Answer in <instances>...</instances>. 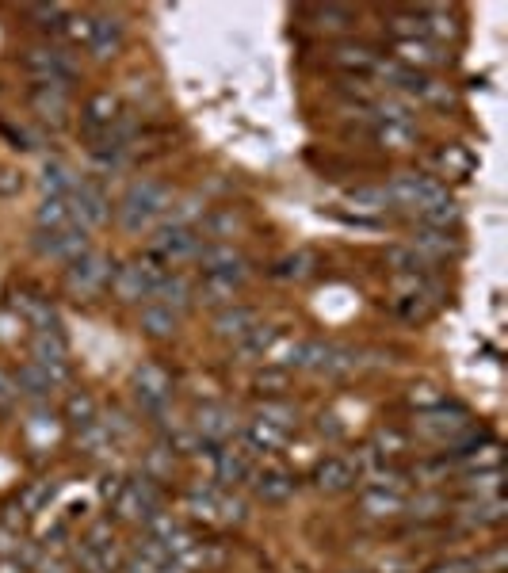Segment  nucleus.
I'll use <instances>...</instances> for the list:
<instances>
[{"instance_id":"51","label":"nucleus","mask_w":508,"mask_h":573,"mask_svg":"<svg viewBox=\"0 0 508 573\" xmlns=\"http://www.w3.org/2000/svg\"><path fill=\"white\" fill-rule=\"evenodd\" d=\"M12 394H16V386H12V382H8V379H4V375H0V405L12 402Z\"/></svg>"},{"instance_id":"30","label":"nucleus","mask_w":508,"mask_h":573,"mask_svg":"<svg viewBox=\"0 0 508 573\" xmlns=\"http://www.w3.org/2000/svg\"><path fill=\"white\" fill-rule=\"evenodd\" d=\"M382 77L390 81L394 88H405V92H432V81L424 77V73H417V69H409V65H398V62H390V65H375Z\"/></svg>"},{"instance_id":"6","label":"nucleus","mask_w":508,"mask_h":573,"mask_svg":"<svg viewBox=\"0 0 508 573\" xmlns=\"http://www.w3.org/2000/svg\"><path fill=\"white\" fill-rule=\"evenodd\" d=\"M199 268H203V276H218V279H230L233 287H241L245 283V256L233 249L230 241H211V245H199Z\"/></svg>"},{"instance_id":"34","label":"nucleus","mask_w":508,"mask_h":573,"mask_svg":"<svg viewBox=\"0 0 508 573\" xmlns=\"http://www.w3.org/2000/svg\"><path fill=\"white\" fill-rule=\"evenodd\" d=\"M356 363H360V356H356V348H344V344H329L325 348V360H321V375H348V371H356Z\"/></svg>"},{"instance_id":"53","label":"nucleus","mask_w":508,"mask_h":573,"mask_svg":"<svg viewBox=\"0 0 508 573\" xmlns=\"http://www.w3.org/2000/svg\"><path fill=\"white\" fill-rule=\"evenodd\" d=\"M35 570H39V573H65V566H62V562H39Z\"/></svg>"},{"instance_id":"52","label":"nucleus","mask_w":508,"mask_h":573,"mask_svg":"<svg viewBox=\"0 0 508 573\" xmlns=\"http://www.w3.org/2000/svg\"><path fill=\"white\" fill-rule=\"evenodd\" d=\"M283 379H287V375H260L256 386H283Z\"/></svg>"},{"instance_id":"37","label":"nucleus","mask_w":508,"mask_h":573,"mask_svg":"<svg viewBox=\"0 0 508 573\" xmlns=\"http://www.w3.org/2000/svg\"><path fill=\"white\" fill-rule=\"evenodd\" d=\"M233 295H237V287H233L230 279L203 276V287H199V298H203L207 306H218V310H226V306H233Z\"/></svg>"},{"instance_id":"48","label":"nucleus","mask_w":508,"mask_h":573,"mask_svg":"<svg viewBox=\"0 0 508 573\" xmlns=\"http://www.w3.org/2000/svg\"><path fill=\"white\" fill-rule=\"evenodd\" d=\"M318 20L321 27H329V31H344V27H352V12L348 8H318Z\"/></svg>"},{"instance_id":"35","label":"nucleus","mask_w":508,"mask_h":573,"mask_svg":"<svg viewBox=\"0 0 508 573\" xmlns=\"http://www.w3.org/2000/svg\"><path fill=\"white\" fill-rule=\"evenodd\" d=\"M272 344H276V329H272V325H256L253 333H245V337L237 340V352H241L245 360H260Z\"/></svg>"},{"instance_id":"50","label":"nucleus","mask_w":508,"mask_h":573,"mask_svg":"<svg viewBox=\"0 0 508 573\" xmlns=\"http://www.w3.org/2000/svg\"><path fill=\"white\" fill-rule=\"evenodd\" d=\"M20 188H23L20 172L0 169V199H12V195H20Z\"/></svg>"},{"instance_id":"27","label":"nucleus","mask_w":508,"mask_h":573,"mask_svg":"<svg viewBox=\"0 0 508 573\" xmlns=\"http://www.w3.org/2000/svg\"><path fill=\"white\" fill-rule=\"evenodd\" d=\"M360 505L367 516H398V512L405 509V501H402V493H394V489H375V486H367L363 489V497H360Z\"/></svg>"},{"instance_id":"25","label":"nucleus","mask_w":508,"mask_h":573,"mask_svg":"<svg viewBox=\"0 0 508 573\" xmlns=\"http://www.w3.org/2000/svg\"><path fill=\"white\" fill-rule=\"evenodd\" d=\"M149 302H157V306H165V310H172V314H180V310H188L191 302V287L184 276H176V272H169L165 276V283L153 291V298Z\"/></svg>"},{"instance_id":"18","label":"nucleus","mask_w":508,"mask_h":573,"mask_svg":"<svg viewBox=\"0 0 508 573\" xmlns=\"http://www.w3.org/2000/svg\"><path fill=\"white\" fill-rule=\"evenodd\" d=\"M119 46H123V20H119V16H100V20H92V43H88V50H92L96 62L115 58Z\"/></svg>"},{"instance_id":"21","label":"nucleus","mask_w":508,"mask_h":573,"mask_svg":"<svg viewBox=\"0 0 508 573\" xmlns=\"http://www.w3.org/2000/svg\"><path fill=\"white\" fill-rule=\"evenodd\" d=\"M256 325H260V321H256V314L249 306H226V310H218V318H214V333L222 340H233V344H237L245 333H253Z\"/></svg>"},{"instance_id":"8","label":"nucleus","mask_w":508,"mask_h":573,"mask_svg":"<svg viewBox=\"0 0 508 573\" xmlns=\"http://www.w3.org/2000/svg\"><path fill=\"white\" fill-rule=\"evenodd\" d=\"M111 505H115V516H119V520L142 524L149 512H157V489H153L149 478H130V482L119 486Z\"/></svg>"},{"instance_id":"42","label":"nucleus","mask_w":508,"mask_h":573,"mask_svg":"<svg viewBox=\"0 0 508 573\" xmlns=\"http://www.w3.org/2000/svg\"><path fill=\"white\" fill-rule=\"evenodd\" d=\"M20 390L23 394H31V398H46V394L54 390V379L46 375L43 367L27 363V367H20Z\"/></svg>"},{"instance_id":"5","label":"nucleus","mask_w":508,"mask_h":573,"mask_svg":"<svg viewBox=\"0 0 508 573\" xmlns=\"http://www.w3.org/2000/svg\"><path fill=\"white\" fill-rule=\"evenodd\" d=\"M77 562L85 566V573H119L123 554H119V543H115V535L107 531V524L92 528V535L77 543Z\"/></svg>"},{"instance_id":"20","label":"nucleus","mask_w":508,"mask_h":573,"mask_svg":"<svg viewBox=\"0 0 508 573\" xmlns=\"http://www.w3.org/2000/svg\"><path fill=\"white\" fill-rule=\"evenodd\" d=\"M417 218H421V226H428V230H455L459 226V203L451 199V195H436V199H428L424 207H417Z\"/></svg>"},{"instance_id":"41","label":"nucleus","mask_w":508,"mask_h":573,"mask_svg":"<svg viewBox=\"0 0 508 573\" xmlns=\"http://www.w3.org/2000/svg\"><path fill=\"white\" fill-rule=\"evenodd\" d=\"M375 138H379L382 149H413V127H405V123H379L375 130Z\"/></svg>"},{"instance_id":"22","label":"nucleus","mask_w":508,"mask_h":573,"mask_svg":"<svg viewBox=\"0 0 508 573\" xmlns=\"http://www.w3.org/2000/svg\"><path fill=\"white\" fill-rule=\"evenodd\" d=\"M31 107H35V115H39V119L54 123V127H62V123H65V111H69L65 88L35 85V88H31Z\"/></svg>"},{"instance_id":"29","label":"nucleus","mask_w":508,"mask_h":573,"mask_svg":"<svg viewBox=\"0 0 508 573\" xmlns=\"http://www.w3.org/2000/svg\"><path fill=\"white\" fill-rule=\"evenodd\" d=\"M386 260H390V268H394L402 279H424L428 276V260H424L413 245H398V249H390Z\"/></svg>"},{"instance_id":"4","label":"nucleus","mask_w":508,"mask_h":573,"mask_svg":"<svg viewBox=\"0 0 508 573\" xmlns=\"http://www.w3.org/2000/svg\"><path fill=\"white\" fill-rule=\"evenodd\" d=\"M115 276V268H111V260L104 253H96V249H88L85 256H77V260H69V268H65V283H69V291H81V295H96V291H104L107 283Z\"/></svg>"},{"instance_id":"15","label":"nucleus","mask_w":508,"mask_h":573,"mask_svg":"<svg viewBox=\"0 0 508 573\" xmlns=\"http://www.w3.org/2000/svg\"><path fill=\"white\" fill-rule=\"evenodd\" d=\"M214 455V474L222 486H241L253 478V455L241 444H222L211 451Z\"/></svg>"},{"instance_id":"14","label":"nucleus","mask_w":508,"mask_h":573,"mask_svg":"<svg viewBox=\"0 0 508 573\" xmlns=\"http://www.w3.org/2000/svg\"><path fill=\"white\" fill-rule=\"evenodd\" d=\"M195 432H199L203 447L214 451V447L230 444L233 436H237V421H233V413L226 405H203L199 417H195Z\"/></svg>"},{"instance_id":"24","label":"nucleus","mask_w":508,"mask_h":573,"mask_svg":"<svg viewBox=\"0 0 508 573\" xmlns=\"http://www.w3.org/2000/svg\"><path fill=\"white\" fill-rule=\"evenodd\" d=\"M39 230H62V226H77L73 222V199L69 195H43L39 211H35Z\"/></svg>"},{"instance_id":"12","label":"nucleus","mask_w":508,"mask_h":573,"mask_svg":"<svg viewBox=\"0 0 508 573\" xmlns=\"http://www.w3.org/2000/svg\"><path fill=\"white\" fill-rule=\"evenodd\" d=\"M386 195H390V207H424L428 199L444 195V188L432 180V176H421V172H405L398 180L386 184Z\"/></svg>"},{"instance_id":"13","label":"nucleus","mask_w":508,"mask_h":573,"mask_svg":"<svg viewBox=\"0 0 508 573\" xmlns=\"http://www.w3.org/2000/svg\"><path fill=\"white\" fill-rule=\"evenodd\" d=\"M69 199H73V222H77L81 230H96V226L107 222V199L92 180H73Z\"/></svg>"},{"instance_id":"44","label":"nucleus","mask_w":508,"mask_h":573,"mask_svg":"<svg viewBox=\"0 0 508 573\" xmlns=\"http://www.w3.org/2000/svg\"><path fill=\"white\" fill-rule=\"evenodd\" d=\"M27 16L39 20V27H46V31H62L65 20H69V12H65L62 4H31Z\"/></svg>"},{"instance_id":"31","label":"nucleus","mask_w":508,"mask_h":573,"mask_svg":"<svg viewBox=\"0 0 508 573\" xmlns=\"http://www.w3.org/2000/svg\"><path fill=\"white\" fill-rule=\"evenodd\" d=\"M176 325H180V314H172V310L157 306V302H146V310H142V329H146L149 337H157V340L172 337Z\"/></svg>"},{"instance_id":"28","label":"nucleus","mask_w":508,"mask_h":573,"mask_svg":"<svg viewBox=\"0 0 508 573\" xmlns=\"http://www.w3.org/2000/svg\"><path fill=\"white\" fill-rule=\"evenodd\" d=\"M413 249L432 264L436 256H451L455 253V237L447 234V230H428V226H421L417 230V237H413Z\"/></svg>"},{"instance_id":"32","label":"nucleus","mask_w":508,"mask_h":573,"mask_svg":"<svg viewBox=\"0 0 508 573\" xmlns=\"http://www.w3.org/2000/svg\"><path fill=\"white\" fill-rule=\"evenodd\" d=\"M65 421L77 428V432L88 425H96V421H100V417H96V398L85 394V390L69 394V398H65Z\"/></svg>"},{"instance_id":"46","label":"nucleus","mask_w":508,"mask_h":573,"mask_svg":"<svg viewBox=\"0 0 508 573\" xmlns=\"http://www.w3.org/2000/svg\"><path fill=\"white\" fill-rule=\"evenodd\" d=\"M62 35L73 46H88L92 43V16H69L62 27Z\"/></svg>"},{"instance_id":"49","label":"nucleus","mask_w":508,"mask_h":573,"mask_svg":"<svg viewBox=\"0 0 508 573\" xmlns=\"http://www.w3.org/2000/svg\"><path fill=\"white\" fill-rule=\"evenodd\" d=\"M440 165H444L447 172H451V169L466 172V169H470V157H466L459 146H451V149H444V153H440Z\"/></svg>"},{"instance_id":"43","label":"nucleus","mask_w":508,"mask_h":573,"mask_svg":"<svg viewBox=\"0 0 508 573\" xmlns=\"http://www.w3.org/2000/svg\"><path fill=\"white\" fill-rule=\"evenodd\" d=\"M260 421H268V425L283 428V432H291L298 428V409H291L287 402H264L260 405V413H256Z\"/></svg>"},{"instance_id":"11","label":"nucleus","mask_w":508,"mask_h":573,"mask_svg":"<svg viewBox=\"0 0 508 573\" xmlns=\"http://www.w3.org/2000/svg\"><path fill=\"white\" fill-rule=\"evenodd\" d=\"M134 394H138V405H142L146 413H157V417H161L172 398V379L157 363H146V367L134 371Z\"/></svg>"},{"instance_id":"10","label":"nucleus","mask_w":508,"mask_h":573,"mask_svg":"<svg viewBox=\"0 0 508 573\" xmlns=\"http://www.w3.org/2000/svg\"><path fill=\"white\" fill-rule=\"evenodd\" d=\"M31 363L43 367L46 375L54 379V386H62L69 379V348H65L62 333H35V340H31Z\"/></svg>"},{"instance_id":"47","label":"nucleus","mask_w":508,"mask_h":573,"mask_svg":"<svg viewBox=\"0 0 508 573\" xmlns=\"http://www.w3.org/2000/svg\"><path fill=\"white\" fill-rule=\"evenodd\" d=\"M50 497H54V482H35V486L20 497V509L23 512H39L43 505H50Z\"/></svg>"},{"instance_id":"38","label":"nucleus","mask_w":508,"mask_h":573,"mask_svg":"<svg viewBox=\"0 0 508 573\" xmlns=\"http://www.w3.org/2000/svg\"><path fill=\"white\" fill-rule=\"evenodd\" d=\"M218 497H222V489L214 486H195L188 493V509L199 516V520H218Z\"/></svg>"},{"instance_id":"45","label":"nucleus","mask_w":508,"mask_h":573,"mask_svg":"<svg viewBox=\"0 0 508 573\" xmlns=\"http://www.w3.org/2000/svg\"><path fill=\"white\" fill-rule=\"evenodd\" d=\"M310 264H314V260H310V256H306V253L283 256V260H279V264H276V276H279V279H306V276H310V272H314Z\"/></svg>"},{"instance_id":"16","label":"nucleus","mask_w":508,"mask_h":573,"mask_svg":"<svg viewBox=\"0 0 508 573\" xmlns=\"http://www.w3.org/2000/svg\"><path fill=\"white\" fill-rule=\"evenodd\" d=\"M295 474L283 467H264V470H253V493L264 501V505H283L295 497Z\"/></svg>"},{"instance_id":"19","label":"nucleus","mask_w":508,"mask_h":573,"mask_svg":"<svg viewBox=\"0 0 508 573\" xmlns=\"http://www.w3.org/2000/svg\"><path fill=\"white\" fill-rule=\"evenodd\" d=\"M287 444V432L276 425H268V421H249L245 425V432H241V447L249 451V455H272V451H279V447Z\"/></svg>"},{"instance_id":"3","label":"nucleus","mask_w":508,"mask_h":573,"mask_svg":"<svg viewBox=\"0 0 508 573\" xmlns=\"http://www.w3.org/2000/svg\"><path fill=\"white\" fill-rule=\"evenodd\" d=\"M470 413H466L463 405H447V402H440V405H428L424 413H417V432L421 436H432V440H459V436H466L470 432Z\"/></svg>"},{"instance_id":"36","label":"nucleus","mask_w":508,"mask_h":573,"mask_svg":"<svg viewBox=\"0 0 508 573\" xmlns=\"http://www.w3.org/2000/svg\"><path fill=\"white\" fill-rule=\"evenodd\" d=\"M466 524H478V528H493V524H501L505 520V501L501 497H489V501H478V505H470L463 512Z\"/></svg>"},{"instance_id":"39","label":"nucleus","mask_w":508,"mask_h":573,"mask_svg":"<svg viewBox=\"0 0 508 573\" xmlns=\"http://www.w3.org/2000/svg\"><path fill=\"white\" fill-rule=\"evenodd\" d=\"M348 203H352L356 211L379 214L390 207V195H386V188H352L348 191Z\"/></svg>"},{"instance_id":"23","label":"nucleus","mask_w":508,"mask_h":573,"mask_svg":"<svg viewBox=\"0 0 508 573\" xmlns=\"http://www.w3.org/2000/svg\"><path fill=\"white\" fill-rule=\"evenodd\" d=\"M444 62V50L432 43V39H409V43H398V65H409V69H432V65Z\"/></svg>"},{"instance_id":"33","label":"nucleus","mask_w":508,"mask_h":573,"mask_svg":"<svg viewBox=\"0 0 508 573\" xmlns=\"http://www.w3.org/2000/svg\"><path fill=\"white\" fill-rule=\"evenodd\" d=\"M333 62L340 69H348V73H375V54L367 50V46H337L333 50Z\"/></svg>"},{"instance_id":"26","label":"nucleus","mask_w":508,"mask_h":573,"mask_svg":"<svg viewBox=\"0 0 508 573\" xmlns=\"http://www.w3.org/2000/svg\"><path fill=\"white\" fill-rule=\"evenodd\" d=\"M115 119H119V100H115L111 92H96V96H88V104H85V127L88 130H107Z\"/></svg>"},{"instance_id":"2","label":"nucleus","mask_w":508,"mask_h":573,"mask_svg":"<svg viewBox=\"0 0 508 573\" xmlns=\"http://www.w3.org/2000/svg\"><path fill=\"white\" fill-rule=\"evenodd\" d=\"M23 65H27V73H31L39 85L69 88L73 77H77V65H73V58L65 54L62 46H31V50L23 54Z\"/></svg>"},{"instance_id":"17","label":"nucleus","mask_w":508,"mask_h":573,"mask_svg":"<svg viewBox=\"0 0 508 573\" xmlns=\"http://www.w3.org/2000/svg\"><path fill=\"white\" fill-rule=\"evenodd\" d=\"M360 482V474L352 467V459H321L318 467H314V486L321 493H344V489H352Z\"/></svg>"},{"instance_id":"40","label":"nucleus","mask_w":508,"mask_h":573,"mask_svg":"<svg viewBox=\"0 0 508 573\" xmlns=\"http://www.w3.org/2000/svg\"><path fill=\"white\" fill-rule=\"evenodd\" d=\"M39 184H43L46 195H69L73 191V176H69V169H65L62 161H50V165H43Z\"/></svg>"},{"instance_id":"1","label":"nucleus","mask_w":508,"mask_h":573,"mask_svg":"<svg viewBox=\"0 0 508 573\" xmlns=\"http://www.w3.org/2000/svg\"><path fill=\"white\" fill-rule=\"evenodd\" d=\"M165 207H169V191L161 188L157 180H138L119 199V222H123V230H130V234H142V230H149L165 214Z\"/></svg>"},{"instance_id":"7","label":"nucleus","mask_w":508,"mask_h":573,"mask_svg":"<svg viewBox=\"0 0 508 573\" xmlns=\"http://www.w3.org/2000/svg\"><path fill=\"white\" fill-rule=\"evenodd\" d=\"M195 253H199V237H195V230L169 222V226L157 230V237H153V253L149 256H157L165 268H172V264L195 260Z\"/></svg>"},{"instance_id":"9","label":"nucleus","mask_w":508,"mask_h":573,"mask_svg":"<svg viewBox=\"0 0 508 573\" xmlns=\"http://www.w3.org/2000/svg\"><path fill=\"white\" fill-rule=\"evenodd\" d=\"M35 249L50 260H77V256H85L92 245H88V230L81 226H62V230H39L35 237Z\"/></svg>"}]
</instances>
